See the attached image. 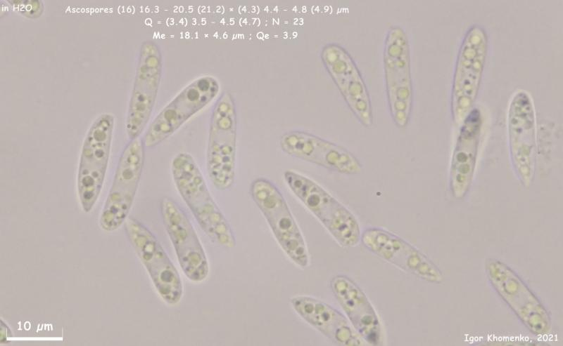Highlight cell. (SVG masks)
Here are the masks:
<instances>
[{
    "mask_svg": "<svg viewBox=\"0 0 563 346\" xmlns=\"http://www.w3.org/2000/svg\"><path fill=\"white\" fill-rule=\"evenodd\" d=\"M170 170L176 189L203 231L219 245L235 247L232 228L212 197L194 157L185 152L178 153L172 160Z\"/></svg>",
    "mask_w": 563,
    "mask_h": 346,
    "instance_id": "6da1fadb",
    "label": "cell"
},
{
    "mask_svg": "<svg viewBox=\"0 0 563 346\" xmlns=\"http://www.w3.org/2000/svg\"><path fill=\"white\" fill-rule=\"evenodd\" d=\"M115 116L100 114L89 126L84 138L76 173V189L82 211L89 213L101 192L108 171Z\"/></svg>",
    "mask_w": 563,
    "mask_h": 346,
    "instance_id": "7a4b0ae2",
    "label": "cell"
},
{
    "mask_svg": "<svg viewBox=\"0 0 563 346\" xmlns=\"http://www.w3.org/2000/svg\"><path fill=\"white\" fill-rule=\"evenodd\" d=\"M293 194L316 217L334 239L345 247L360 241L361 230L353 213L311 178L293 170L283 173Z\"/></svg>",
    "mask_w": 563,
    "mask_h": 346,
    "instance_id": "3957f363",
    "label": "cell"
},
{
    "mask_svg": "<svg viewBox=\"0 0 563 346\" xmlns=\"http://www.w3.org/2000/svg\"><path fill=\"white\" fill-rule=\"evenodd\" d=\"M488 51L486 29L474 24L460 43L453 74L450 109L453 122L460 124L473 109L481 87Z\"/></svg>",
    "mask_w": 563,
    "mask_h": 346,
    "instance_id": "277c9868",
    "label": "cell"
},
{
    "mask_svg": "<svg viewBox=\"0 0 563 346\" xmlns=\"http://www.w3.org/2000/svg\"><path fill=\"white\" fill-rule=\"evenodd\" d=\"M237 113L233 95L223 92L212 110L206 152V167L213 185L229 189L236 175Z\"/></svg>",
    "mask_w": 563,
    "mask_h": 346,
    "instance_id": "5b68a950",
    "label": "cell"
},
{
    "mask_svg": "<svg viewBox=\"0 0 563 346\" xmlns=\"http://www.w3.org/2000/svg\"><path fill=\"white\" fill-rule=\"evenodd\" d=\"M249 193L283 251L295 264L306 267L309 255L305 239L278 187L267 178H257Z\"/></svg>",
    "mask_w": 563,
    "mask_h": 346,
    "instance_id": "8992f818",
    "label": "cell"
},
{
    "mask_svg": "<svg viewBox=\"0 0 563 346\" xmlns=\"http://www.w3.org/2000/svg\"><path fill=\"white\" fill-rule=\"evenodd\" d=\"M146 147L142 138L127 143L118 159L113 182L99 216L106 232L118 229L129 217L141 181Z\"/></svg>",
    "mask_w": 563,
    "mask_h": 346,
    "instance_id": "52a82bcc",
    "label": "cell"
},
{
    "mask_svg": "<svg viewBox=\"0 0 563 346\" xmlns=\"http://www.w3.org/2000/svg\"><path fill=\"white\" fill-rule=\"evenodd\" d=\"M163 72L160 48L153 40L140 46L132 88L125 119L129 140L140 137L154 108Z\"/></svg>",
    "mask_w": 563,
    "mask_h": 346,
    "instance_id": "ba28073f",
    "label": "cell"
},
{
    "mask_svg": "<svg viewBox=\"0 0 563 346\" xmlns=\"http://www.w3.org/2000/svg\"><path fill=\"white\" fill-rule=\"evenodd\" d=\"M510 161L521 183L529 187L533 178L536 151V120L533 99L528 91L517 90L507 112Z\"/></svg>",
    "mask_w": 563,
    "mask_h": 346,
    "instance_id": "9c48e42d",
    "label": "cell"
},
{
    "mask_svg": "<svg viewBox=\"0 0 563 346\" xmlns=\"http://www.w3.org/2000/svg\"><path fill=\"white\" fill-rule=\"evenodd\" d=\"M219 91V81L212 76H201L185 86L148 125L142 138L146 148L155 147L170 138L205 108Z\"/></svg>",
    "mask_w": 563,
    "mask_h": 346,
    "instance_id": "30bf717a",
    "label": "cell"
},
{
    "mask_svg": "<svg viewBox=\"0 0 563 346\" xmlns=\"http://www.w3.org/2000/svg\"><path fill=\"white\" fill-rule=\"evenodd\" d=\"M124 225L129 244L161 298L168 305L178 304L183 295L182 279L159 241L134 218L128 217Z\"/></svg>",
    "mask_w": 563,
    "mask_h": 346,
    "instance_id": "8fae6325",
    "label": "cell"
},
{
    "mask_svg": "<svg viewBox=\"0 0 563 346\" xmlns=\"http://www.w3.org/2000/svg\"><path fill=\"white\" fill-rule=\"evenodd\" d=\"M486 272L495 291L531 332L543 335L550 331L547 310L515 272L494 258L486 260Z\"/></svg>",
    "mask_w": 563,
    "mask_h": 346,
    "instance_id": "7c38bea8",
    "label": "cell"
},
{
    "mask_svg": "<svg viewBox=\"0 0 563 346\" xmlns=\"http://www.w3.org/2000/svg\"><path fill=\"white\" fill-rule=\"evenodd\" d=\"M163 223L185 276L201 282L209 274L205 250L185 212L172 198L164 197L160 203Z\"/></svg>",
    "mask_w": 563,
    "mask_h": 346,
    "instance_id": "4fadbf2b",
    "label": "cell"
},
{
    "mask_svg": "<svg viewBox=\"0 0 563 346\" xmlns=\"http://www.w3.org/2000/svg\"><path fill=\"white\" fill-rule=\"evenodd\" d=\"M384 57L391 115L397 126L403 128L408 124L412 111V86L409 45L401 28L389 32Z\"/></svg>",
    "mask_w": 563,
    "mask_h": 346,
    "instance_id": "5bb4252c",
    "label": "cell"
},
{
    "mask_svg": "<svg viewBox=\"0 0 563 346\" xmlns=\"http://www.w3.org/2000/svg\"><path fill=\"white\" fill-rule=\"evenodd\" d=\"M360 241L369 251L404 271L429 282L443 281L442 272L426 255L387 230L366 229L361 233Z\"/></svg>",
    "mask_w": 563,
    "mask_h": 346,
    "instance_id": "9a60e30c",
    "label": "cell"
},
{
    "mask_svg": "<svg viewBox=\"0 0 563 346\" xmlns=\"http://www.w3.org/2000/svg\"><path fill=\"white\" fill-rule=\"evenodd\" d=\"M279 143L288 155L339 173L354 175L362 170L359 160L346 149L306 132L286 133Z\"/></svg>",
    "mask_w": 563,
    "mask_h": 346,
    "instance_id": "2e32d148",
    "label": "cell"
},
{
    "mask_svg": "<svg viewBox=\"0 0 563 346\" xmlns=\"http://www.w3.org/2000/svg\"><path fill=\"white\" fill-rule=\"evenodd\" d=\"M483 117L473 108L460 124L449 167V185L452 195L463 198L474 178L481 145Z\"/></svg>",
    "mask_w": 563,
    "mask_h": 346,
    "instance_id": "e0dca14e",
    "label": "cell"
},
{
    "mask_svg": "<svg viewBox=\"0 0 563 346\" xmlns=\"http://www.w3.org/2000/svg\"><path fill=\"white\" fill-rule=\"evenodd\" d=\"M324 62L347 105L360 121L369 127L373 116L368 92L350 55L336 45H329L322 51Z\"/></svg>",
    "mask_w": 563,
    "mask_h": 346,
    "instance_id": "ac0fdd59",
    "label": "cell"
},
{
    "mask_svg": "<svg viewBox=\"0 0 563 346\" xmlns=\"http://www.w3.org/2000/svg\"><path fill=\"white\" fill-rule=\"evenodd\" d=\"M331 287L354 329L367 342L379 345L382 342L381 322L363 291L344 275L335 276Z\"/></svg>",
    "mask_w": 563,
    "mask_h": 346,
    "instance_id": "d6986e66",
    "label": "cell"
},
{
    "mask_svg": "<svg viewBox=\"0 0 563 346\" xmlns=\"http://www.w3.org/2000/svg\"><path fill=\"white\" fill-rule=\"evenodd\" d=\"M291 304L302 319L333 342L344 345H362L346 318L331 305L309 296L294 297Z\"/></svg>",
    "mask_w": 563,
    "mask_h": 346,
    "instance_id": "ffe728a7",
    "label": "cell"
},
{
    "mask_svg": "<svg viewBox=\"0 0 563 346\" xmlns=\"http://www.w3.org/2000/svg\"><path fill=\"white\" fill-rule=\"evenodd\" d=\"M13 9L28 18H37L42 14L44 6L40 0L6 1Z\"/></svg>",
    "mask_w": 563,
    "mask_h": 346,
    "instance_id": "44dd1931",
    "label": "cell"
}]
</instances>
